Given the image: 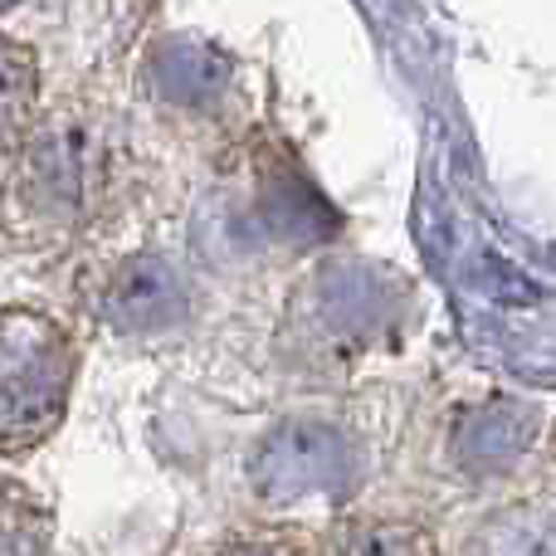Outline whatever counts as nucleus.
<instances>
[{
  "label": "nucleus",
  "instance_id": "1",
  "mask_svg": "<svg viewBox=\"0 0 556 556\" xmlns=\"http://www.w3.org/2000/svg\"><path fill=\"white\" fill-rule=\"evenodd\" d=\"M78 342L54 313L0 307V459L45 444L74 395Z\"/></svg>",
  "mask_w": 556,
  "mask_h": 556
},
{
  "label": "nucleus",
  "instance_id": "2",
  "mask_svg": "<svg viewBox=\"0 0 556 556\" xmlns=\"http://www.w3.org/2000/svg\"><path fill=\"white\" fill-rule=\"evenodd\" d=\"M366 454L352 430L323 415H293L260 434L244 459V479L264 503L346 498L362 483Z\"/></svg>",
  "mask_w": 556,
  "mask_h": 556
},
{
  "label": "nucleus",
  "instance_id": "3",
  "mask_svg": "<svg viewBox=\"0 0 556 556\" xmlns=\"http://www.w3.org/2000/svg\"><path fill=\"white\" fill-rule=\"evenodd\" d=\"M542 444V410L528 401L489 395V401L459 405L444 425L440 464L459 489L493 493L508 489L528 469L532 450Z\"/></svg>",
  "mask_w": 556,
  "mask_h": 556
},
{
  "label": "nucleus",
  "instance_id": "4",
  "mask_svg": "<svg viewBox=\"0 0 556 556\" xmlns=\"http://www.w3.org/2000/svg\"><path fill=\"white\" fill-rule=\"evenodd\" d=\"M401 293L366 264H332L307 288V342L327 352H366L391 327Z\"/></svg>",
  "mask_w": 556,
  "mask_h": 556
},
{
  "label": "nucleus",
  "instance_id": "5",
  "mask_svg": "<svg viewBox=\"0 0 556 556\" xmlns=\"http://www.w3.org/2000/svg\"><path fill=\"white\" fill-rule=\"evenodd\" d=\"M191 307V288H186V274L176 269L162 254H137L127 260V269L113 278L108 288V313L123 332H166L176 327Z\"/></svg>",
  "mask_w": 556,
  "mask_h": 556
},
{
  "label": "nucleus",
  "instance_id": "6",
  "mask_svg": "<svg viewBox=\"0 0 556 556\" xmlns=\"http://www.w3.org/2000/svg\"><path fill=\"white\" fill-rule=\"evenodd\" d=\"M84 176H88V152L84 137L68 132H35L25 137V156H20V201L39 215V220H64L84 195Z\"/></svg>",
  "mask_w": 556,
  "mask_h": 556
},
{
  "label": "nucleus",
  "instance_id": "7",
  "mask_svg": "<svg viewBox=\"0 0 556 556\" xmlns=\"http://www.w3.org/2000/svg\"><path fill=\"white\" fill-rule=\"evenodd\" d=\"M459 556H556V508L538 498H503L469 528Z\"/></svg>",
  "mask_w": 556,
  "mask_h": 556
},
{
  "label": "nucleus",
  "instance_id": "8",
  "mask_svg": "<svg viewBox=\"0 0 556 556\" xmlns=\"http://www.w3.org/2000/svg\"><path fill=\"white\" fill-rule=\"evenodd\" d=\"M317 556H440L434 532L405 513H352L327 532Z\"/></svg>",
  "mask_w": 556,
  "mask_h": 556
},
{
  "label": "nucleus",
  "instance_id": "9",
  "mask_svg": "<svg viewBox=\"0 0 556 556\" xmlns=\"http://www.w3.org/2000/svg\"><path fill=\"white\" fill-rule=\"evenodd\" d=\"M35 103H39L35 54H29L25 45H15L10 35H0V152L25 142Z\"/></svg>",
  "mask_w": 556,
  "mask_h": 556
},
{
  "label": "nucleus",
  "instance_id": "10",
  "mask_svg": "<svg viewBox=\"0 0 556 556\" xmlns=\"http://www.w3.org/2000/svg\"><path fill=\"white\" fill-rule=\"evenodd\" d=\"M0 556H49V518L15 483H0Z\"/></svg>",
  "mask_w": 556,
  "mask_h": 556
},
{
  "label": "nucleus",
  "instance_id": "11",
  "mask_svg": "<svg viewBox=\"0 0 556 556\" xmlns=\"http://www.w3.org/2000/svg\"><path fill=\"white\" fill-rule=\"evenodd\" d=\"M162 78H166V98H181V108H205L211 98H220V84H225V68L215 59H186V54H172L162 64Z\"/></svg>",
  "mask_w": 556,
  "mask_h": 556
},
{
  "label": "nucleus",
  "instance_id": "12",
  "mask_svg": "<svg viewBox=\"0 0 556 556\" xmlns=\"http://www.w3.org/2000/svg\"><path fill=\"white\" fill-rule=\"evenodd\" d=\"M201 556H317L307 552L298 538H283V532H240V538H225L215 547H205Z\"/></svg>",
  "mask_w": 556,
  "mask_h": 556
},
{
  "label": "nucleus",
  "instance_id": "13",
  "mask_svg": "<svg viewBox=\"0 0 556 556\" xmlns=\"http://www.w3.org/2000/svg\"><path fill=\"white\" fill-rule=\"evenodd\" d=\"M10 5H15V0H0V10H10Z\"/></svg>",
  "mask_w": 556,
  "mask_h": 556
}]
</instances>
